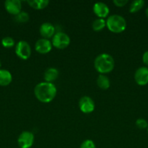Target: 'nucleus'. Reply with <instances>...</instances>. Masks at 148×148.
<instances>
[{
	"label": "nucleus",
	"mask_w": 148,
	"mask_h": 148,
	"mask_svg": "<svg viewBox=\"0 0 148 148\" xmlns=\"http://www.w3.org/2000/svg\"><path fill=\"white\" fill-rule=\"evenodd\" d=\"M34 95L38 101L47 103L55 99L57 95V88L53 83L46 82H40L35 87Z\"/></svg>",
	"instance_id": "obj_1"
},
{
	"label": "nucleus",
	"mask_w": 148,
	"mask_h": 148,
	"mask_svg": "<svg viewBox=\"0 0 148 148\" xmlns=\"http://www.w3.org/2000/svg\"><path fill=\"white\" fill-rule=\"evenodd\" d=\"M94 66L96 71L100 75L110 73L115 67V60L108 53H101L94 59Z\"/></svg>",
	"instance_id": "obj_2"
},
{
	"label": "nucleus",
	"mask_w": 148,
	"mask_h": 148,
	"mask_svg": "<svg viewBox=\"0 0 148 148\" xmlns=\"http://www.w3.org/2000/svg\"><path fill=\"white\" fill-rule=\"evenodd\" d=\"M106 27L112 33H120L126 30V21L119 14H113L106 20Z\"/></svg>",
	"instance_id": "obj_3"
},
{
	"label": "nucleus",
	"mask_w": 148,
	"mask_h": 148,
	"mask_svg": "<svg viewBox=\"0 0 148 148\" xmlns=\"http://www.w3.org/2000/svg\"><path fill=\"white\" fill-rule=\"evenodd\" d=\"M71 43V38L68 34L63 32H58L52 37V46L58 49H66Z\"/></svg>",
	"instance_id": "obj_4"
},
{
	"label": "nucleus",
	"mask_w": 148,
	"mask_h": 148,
	"mask_svg": "<svg viewBox=\"0 0 148 148\" xmlns=\"http://www.w3.org/2000/svg\"><path fill=\"white\" fill-rule=\"evenodd\" d=\"M15 53L20 59L27 60L31 55V48L28 42L20 40L15 46Z\"/></svg>",
	"instance_id": "obj_5"
},
{
	"label": "nucleus",
	"mask_w": 148,
	"mask_h": 148,
	"mask_svg": "<svg viewBox=\"0 0 148 148\" xmlns=\"http://www.w3.org/2000/svg\"><path fill=\"white\" fill-rule=\"evenodd\" d=\"M34 143V135L31 132L24 131L20 133L17 139L20 148H30Z\"/></svg>",
	"instance_id": "obj_6"
},
{
	"label": "nucleus",
	"mask_w": 148,
	"mask_h": 148,
	"mask_svg": "<svg viewBox=\"0 0 148 148\" xmlns=\"http://www.w3.org/2000/svg\"><path fill=\"white\" fill-rule=\"evenodd\" d=\"M78 106L81 112L84 114H90L95 108V104L92 98L89 96H84L80 99Z\"/></svg>",
	"instance_id": "obj_7"
},
{
	"label": "nucleus",
	"mask_w": 148,
	"mask_h": 148,
	"mask_svg": "<svg viewBox=\"0 0 148 148\" xmlns=\"http://www.w3.org/2000/svg\"><path fill=\"white\" fill-rule=\"evenodd\" d=\"M52 49V41H50L49 39H39L36 42V44H35V50L38 53H41V54H46V53H49Z\"/></svg>",
	"instance_id": "obj_8"
},
{
	"label": "nucleus",
	"mask_w": 148,
	"mask_h": 148,
	"mask_svg": "<svg viewBox=\"0 0 148 148\" xmlns=\"http://www.w3.org/2000/svg\"><path fill=\"white\" fill-rule=\"evenodd\" d=\"M4 7L7 12L15 16L21 12V1L20 0H7L4 2Z\"/></svg>",
	"instance_id": "obj_9"
},
{
	"label": "nucleus",
	"mask_w": 148,
	"mask_h": 148,
	"mask_svg": "<svg viewBox=\"0 0 148 148\" xmlns=\"http://www.w3.org/2000/svg\"><path fill=\"white\" fill-rule=\"evenodd\" d=\"M134 79L139 85H145L148 83V68L142 66L137 69L134 74Z\"/></svg>",
	"instance_id": "obj_10"
},
{
	"label": "nucleus",
	"mask_w": 148,
	"mask_h": 148,
	"mask_svg": "<svg viewBox=\"0 0 148 148\" xmlns=\"http://www.w3.org/2000/svg\"><path fill=\"white\" fill-rule=\"evenodd\" d=\"M93 12L99 18L104 19L107 17L110 12V9L103 2H97L93 6Z\"/></svg>",
	"instance_id": "obj_11"
},
{
	"label": "nucleus",
	"mask_w": 148,
	"mask_h": 148,
	"mask_svg": "<svg viewBox=\"0 0 148 148\" xmlns=\"http://www.w3.org/2000/svg\"><path fill=\"white\" fill-rule=\"evenodd\" d=\"M39 33L42 38L49 39L52 38L55 34V27L50 23H44L41 25Z\"/></svg>",
	"instance_id": "obj_12"
},
{
	"label": "nucleus",
	"mask_w": 148,
	"mask_h": 148,
	"mask_svg": "<svg viewBox=\"0 0 148 148\" xmlns=\"http://www.w3.org/2000/svg\"><path fill=\"white\" fill-rule=\"evenodd\" d=\"M59 77V71L55 67L48 68L44 73V82L53 83Z\"/></svg>",
	"instance_id": "obj_13"
},
{
	"label": "nucleus",
	"mask_w": 148,
	"mask_h": 148,
	"mask_svg": "<svg viewBox=\"0 0 148 148\" xmlns=\"http://www.w3.org/2000/svg\"><path fill=\"white\" fill-rule=\"evenodd\" d=\"M12 80V74L7 69H0V85L7 86Z\"/></svg>",
	"instance_id": "obj_14"
},
{
	"label": "nucleus",
	"mask_w": 148,
	"mask_h": 148,
	"mask_svg": "<svg viewBox=\"0 0 148 148\" xmlns=\"http://www.w3.org/2000/svg\"><path fill=\"white\" fill-rule=\"evenodd\" d=\"M27 3L35 10H43L47 7L49 1L48 0H28Z\"/></svg>",
	"instance_id": "obj_15"
},
{
	"label": "nucleus",
	"mask_w": 148,
	"mask_h": 148,
	"mask_svg": "<svg viewBox=\"0 0 148 148\" xmlns=\"http://www.w3.org/2000/svg\"><path fill=\"white\" fill-rule=\"evenodd\" d=\"M97 85L100 89L107 90L110 86V79L104 75H100L97 79Z\"/></svg>",
	"instance_id": "obj_16"
},
{
	"label": "nucleus",
	"mask_w": 148,
	"mask_h": 148,
	"mask_svg": "<svg viewBox=\"0 0 148 148\" xmlns=\"http://www.w3.org/2000/svg\"><path fill=\"white\" fill-rule=\"evenodd\" d=\"M92 29L96 32L102 30L106 27V20L102 18H97L93 22Z\"/></svg>",
	"instance_id": "obj_17"
},
{
	"label": "nucleus",
	"mask_w": 148,
	"mask_h": 148,
	"mask_svg": "<svg viewBox=\"0 0 148 148\" xmlns=\"http://www.w3.org/2000/svg\"><path fill=\"white\" fill-rule=\"evenodd\" d=\"M144 5H145V1L143 0H135L132 1L129 7V12L131 13L137 12L144 7Z\"/></svg>",
	"instance_id": "obj_18"
},
{
	"label": "nucleus",
	"mask_w": 148,
	"mask_h": 148,
	"mask_svg": "<svg viewBox=\"0 0 148 148\" xmlns=\"http://www.w3.org/2000/svg\"><path fill=\"white\" fill-rule=\"evenodd\" d=\"M15 20L19 23H26L29 20V14L26 12L21 11L19 14L15 15Z\"/></svg>",
	"instance_id": "obj_19"
},
{
	"label": "nucleus",
	"mask_w": 148,
	"mask_h": 148,
	"mask_svg": "<svg viewBox=\"0 0 148 148\" xmlns=\"http://www.w3.org/2000/svg\"><path fill=\"white\" fill-rule=\"evenodd\" d=\"M1 44L4 48H12L15 46V40L11 37H4L1 40Z\"/></svg>",
	"instance_id": "obj_20"
},
{
	"label": "nucleus",
	"mask_w": 148,
	"mask_h": 148,
	"mask_svg": "<svg viewBox=\"0 0 148 148\" xmlns=\"http://www.w3.org/2000/svg\"><path fill=\"white\" fill-rule=\"evenodd\" d=\"M136 126L140 130H145L148 127V124L144 119H138L136 121Z\"/></svg>",
	"instance_id": "obj_21"
},
{
	"label": "nucleus",
	"mask_w": 148,
	"mask_h": 148,
	"mask_svg": "<svg viewBox=\"0 0 148 148\" xmlns=\"http://www.w3.org/2000/svg\"><path fill=\"white\" fill-rule=\"evenodd\" d=\"M80 148H96V145L92 140H86L81 143Z\"/></svg>",
	"instance_id": "obj_22"
},
{
	"label": "nucleus",
	"mask_w": 148,
	"mask_h": 148,
	"mask_svg": "<svg viewBox=\"0 0 148 148\" xmlns=\"http://www.w3.org/2000/svg\"><path fill=\"white\" fill-rule=\"evenodd\" d=\"M128 3L127 0H114L113 4L118 7H123Z\"/></svg>",
	"instance_id": "obj_23"
},
{
	"label": "nucleus",
	"mask_w": 148,
	"mask_h": 148,
	"mask_svg": "<svg viewBox=\"0 0 148 148\" xmlns=\"http://www.w3.org/2000/svg\"><path fill=\"white\" fill-rule=\"evenodd\" d=\"M142 61L145 65L148 66V51L144 53L143 56H142Z\"/></svg>",
	"instance_id": "obj_24"
},
{
	"label": "nucleus",
	"mask_w": 148,
	"mask_h": 148,
	"mask_svg": "<svg viewBox=\"0 0 148 148\" xmlns=\"http://www.w3.org/2000/svg\"><path fill=\"white\" fill-rule=\"evenodd\" d=\"M145 14H146V15H147V17H148V8L146 10H145Z\"/></svg>",
	"instance_id": "obj_25"
},
{
	"label": "nucleus",
	"mask_w": 148,
	"mask_h": 148,
	"mask_svg": "<svg viewBox=\"0 0 148 148\" xmlns=\"http://www.w3.org/2000/svg\"><path fill=\"white\" fill-rule=\"evenodd\" d=\"M1 61H0V67H1Z\"/></svg>",
	"instance_id": "obj_26"
},
{
	"label": "nucleus",
	"mask_w": 148,
	"mask_h": 148,
	"mask_svg": "<svg viewBox=\"0 0 148 148\" xmlns=\"http://www.w3.org/2000/svg\"><path fill=\"white\" fill-rule=\"evenodd\" d=\"M147 132H148V127H147Z\"/></svg>",
	"instance_id": "obj_27"
}]
</instances>
